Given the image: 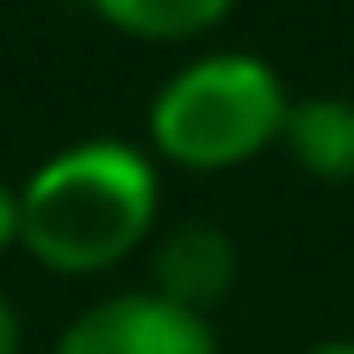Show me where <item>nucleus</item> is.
Returning <instances> with one entry per match:
<instances>
[{
	"label": "nucleus",
	"mask_w": 354,
	"mask_h": 354,
	"mask_svg": "<svg viewBox=\"0 0 354 354\" xmlns=\"http://www.w3.org/2000/svg\"><path fill=\"white\" fill-rule=\"evenodd\" d=\"M156 230V168L118 137L56 149L19 187V249L50 274H106Z\"/></svg>",
	"instance_id": "f257e3e1"
},
{
	"label": "nucleus",
	"mask_w": 354,
	"mask_h": 354,
	"mask_svg": "<svg viewBox=\"0 0 354 354\" xmlns=\"http://www.w3.org/2000/svg\"><path fill=\"white\" fill-rule=\"evenodd\" d=\"M286 87L261 56H199L149 106V143L162 162L218 174L255 162L286 131Z\"/></svg>",
	"instance_id": "f03ea898"
},
{
	"label": "nucleus",
	"mask_w": 354,
	"mask_h": 354,
	"mask_svg": "<svg viewBox=\"0 0 354 354\" xmlns=\"http://www.w3.org/2000/svg\"><path fill=\"white\" fill-rule=\"evenodd\" d=\"M56 354H218V336L205 317L156 292H118V299L87 305L62 330Z\"/></svg>",
	"instance_id": "7ed1b4c3"
},
{
	"label": "nucleus",
	"mask_w": 354,
	"mask_h": 354,
	"mask_svg": "<svg viewBox=\"0 0 354 354\" xmlns=\"http://www.w3.org/2000/svg\"><path fill=\"white\" fill-rule=\"evenodd\" d=\"M149 274H156V299L205 317L212 305L230 299L236 286V243L218 230V224H180L156 243L149 255Z\"/></svg>",
	"instance_id": "20e7f679"
},
{
	"label": "nucleus",
	"mask_w": 354,
	"mask_h": 354,
	"mask_svg": "<svg viewBox=\"0 0 354 354\" xmlns=\"http://www.w3.org/2000/svg\"><path fill=\"white\" fill-rule=\"evenodd\" d=\"M280 143H286V156L305 174H317V180H354V100H342V93L292 100Z\"/></svg>",
	"instance_id": "39448f33"
},
{
	"label": "nucleus",
	"mask_w": 354,
	"mask_h": 354,
	"mask_svg": "<svg viewBox=\"0 0 354 354\" xmlns=\"http://www.w3.org/2000/svg\"><path fill=\"white\" fill-rule=\"evenodd\" d=\"M100 19L143 44H193L230 19L224 0H100Z\"/></svg>",
	"instance_id": "423d86ee"
},
{
	"label": "nucleus",
	"mask_w": 354,
	"mask_h": 354,
	"mask_svg": "<svg viewBox=\"0 0 354 354\" xmlns=\"http://www.w3.org/2000/svg\"><path fill=\"white\" fill-rule=\"evenodd\" d=\"M12 243H19V193L0 180V255H6Z\"/></svg>",
	"instance_id": "0eeeda50"
},
{
	"label": "nucleus",
	"mask_w": 354,
	"mask_h": 354,
	"mask_svg": "<svg viewBox=\"0 0 354 354\" xmlns=\"http://www.w3.org/2000/svg\"><path fill=\"white\" fill-rule=\"evenodd\" d=\"M0 354H19V311L6 305V292H0Z\"/></svg>",
	"instance_id": "6e6552de"
},
{
	"label": "nucleus",
	"mask_w": 354,
	"mask_h": 354,
	"mask_svg": "<svg viewBox=\"0 0 354 354\" xmlns=\"http://www.w3.org/2000/svg\"><path fill=\"white\" fill-rule=\"evenodd\" d=\"M305 354H354V342H317V348H305Z\"/></svg>",
	"instance_id": "1a4fd4ad"
}]
</instances>
